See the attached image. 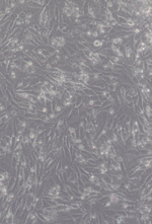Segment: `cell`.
I'll use <instances>...</instances> for the list:
<instances>
[{
    "label": "cell",
    "instance_id": "obj_1",
    "mask_svg": "<svg viewBox=\"0 0 152 224\" xmlns=\"http://www.w3.org/2000/svg\"><path fill=\"white\" fill-rule=\"evenodd\" d=\"M109 165L113 167V169L115 172H123V167H122V163H119L118 161L114 160V159H109Z\"/></svg>",
    "mask_w": 152,
    "mask_h": 224
},
{
    "label": "cell",
    "instance_id": "obj_2",
    "mask_svg": "<svg viewBox=\"0 0 152 224\" xmlns=\"http://www.w3.org/2000/svg\"><path fill=\"white\" fill-rule=\"evenodd\" d=\"M109 200L111 201L112 205H117V204L120 203V197H119V195H118L117 192H112V193H109Z\"/></svg>",
    "mask_w": 152,
    "mask_h": 224
},
{
    "label": "cell",
    "instance_id": "obj_3",
    "mask_svg": "<svg viewBox=\"0 0 152 224\" xmlns=\"http://www.w3.org/2000/svg\"><path fill=\"white\" fill-rule=\"evenodd\" d=\"M57 48H63L66 45V38L64 36H56Z\"/></svg>",
    "mask_w": 152,
    "mask_h": 224
},
{
    "label": "cell",
    "instance_id": "obj_4",
    "mask_svg": "<svg viewBox=\"0 0 152 224\" xmlns=\"http://www.w3.org/2000/svg\"><path fill=\"white\" fill-rule=\"evenodd\" d=\"M100 180H101L102 183L105 184V185H111L112 184V176L109 172L100 176Z\"/></svg>",
    "mask_w": 152,
    "mask_h": 224
},
{
    "label": "cell",
    "instance_id": "obj_5",
    "mask_svg": "<svg viewBox=\"0 0 152 224\" xmlns=\"http://www.w3.org/2000/svg\"><path fill=\"white\" fill-rule=\"evenodd\" d=\"M111 43H112L113 45H116V46L121 47L122 45L124 44V40L122 39V37H121V36H118V37L113 38V39L111 40Z\"/></svg>",
    "mask_w": 152,
    "mask_h": 224
},
{
    "label": "cell",
    "instance_id": "obj_6",
    "mask_svg": "<svg viewBox=\"0 0 152 224\" xmlns=\"http://www.w3.org/2000/svg\"><path fill=\"white\" fill-rule=\"evenodd\" d=\"M21 143H22V145H24V147H28V145H30V139H29L28 134H24L21 137Z\"/></svg>",
    "mask_w": 152,
    "mask_h": 224
},
{
    "label": "cell",
    "instance_id": "obj_7",
    "mask_svg": "<svg viewBox=\"0 0 152 224\" xmlns=\"http://www.w3.org/2000/svg\"><path fill=\"white\" fill-rule=\"evenodd\" d=\"M151 218V213H143L140 214V220H141V223H146L148 219Z\"/></svg>",
    "mask_w": 152,
    "mask_h": 224
},
{
    "label": "cell",
    "instance_id": "obj_8",
    "mask_svg": "<svg viewBox=\"0 0 152 224\" xmlns=\"http://www.w3.org/2000/svg\"><path fill=\"white\" fill-rule=\"evenodd\" d=\"M83 92H84V94H85V95H86V96H88V97H90V96H93V95H96V94L93 92V90L91 89L90 87H88V86H87L86 88H84V89H83Z\"/></svg>",
    "mask_w": 152,
    "mask_h": 224
},
{
    "label": "cell",
    "instance_id": "obj_9",
    "mask_svg": "<svg viewBox=\"0 0 152 224\" xmlns=\"http://www.w3.org/2000/svg\"><path fill=\"white\" fill-rule=\"evenodd\" d=\"M13 24H14V26L15 28H20V26L24 24V20H21L20 18H14V20H13Z\"/></svg>",
    "mask_w": 152,
    "mask_h": 224
},
{
    "label": "cell",
    "instance_id": "obj_10",
    "mask_svg": "<svg viewBox=\"0 0 152 224\" xmlns=\"http://www.w3.org/2000/svg\"><path fill=\"white\" fill-rule=\"evenodd\" d=\"M119 94L121 95V97H125L127 95V90L123 85H120V93Z\"/></svg>",
    "mask_w": 152,
    "mask_h": 224
},
{
    "label": "cell",
    "instance_id": "obj_11",
    "mask_svg": "<svg viewBox=\"0 0 152 224\" xmlns=\"http://www.w3.org/2000/svg\"><path fill=\"white\" fill-rule=\"evenodd\" d=\"M17 150H24V145H22L21 142H18L16 144H14L13 151H17Z\"/></svg>",
    "mask_w": 152,
    "mask_h": 224
},
{
    "label": "cell",
    "instance_id": "obj_12",
    "mask_svg": "<svg viewBox=\"0 0 152 224\" xmlns=\"http://www.w3.org/2000/svg\"><path fill=\"white\" fill-rule=\"evenodd\" d=\"M16 48L18 49V51L19 52H24L25 50V45L22 43V42H19V43L16 45Z\"/></svg>",
    "mask_w": 152,
    "mask_h": 224
},
{
    "label": "cell",
    "instance_id": "obj_13",
    "mask_svg": "<svg viewBox=\"0 0 152 224\" xmlns=\"http://www.w3.org/2000/svg\"><path fill=\"white\" fill-rule=\"evenodd\" d=\"M91 189H92L93 192L100 193V190H101V186H100V185H91Z\"/></svg>",
    "mask_w": 152,
    "mask_h": 224
},
{
    "label": "cell",
    "instance_id": "obj_14",
    "mask_svg": "<svg viewBox=\"0 0 152 224\" xmlns=\"http://www.w3.org/2000/svg\"><path fill=\"white\" fill-rule=\"evenodd\" d=\"M40 111H41L42 114H44V115H47L48 113H50V111H49V109H48L47 107H45V105H44V107H42V109L40 110Z\"/></svg>",
    "mask_w": 152,
    "mask_h": 224
},
{
    "label": "cell",
    "instance_id": "obj_15",
    "mask_svg": "<svg viewBox=\"0 0 152 224\" xmlns=\"http://www.w3.org/2000/svg\"><path fill=\"white\" fill-rule=\"evenodd\" d=\"M100 37V33H98V32L96 31H92V33H91V38H93V39H97V38Z\"/></svg>",
    "mask_w": 152,
    "mask_h": 224
},
{
    "label": "cell",
    "instance_id": "obj_16",
    "mask_svg": "<svg viewBox=\"0 0 152 224\" xmlns=\"http://www.w3.org/2000/svg\"><path fill=\"white\" fill-rule=\"evenodd\" d=\"M48 116H49V118H50L51 120H56V119H57V115H56L54 112H50Z\"/></svg>",
    "mask_w": 152,
    "mask_h": 224
},
{
    "label": "cell",
    "instance_id": "obj_17",
    "mask_svg": "<svg viewBox=\"0 0 152 224\" xmlns=\"http://www.w3.org/2000/svg\"><path fill=\"white\" fill-rule=\"evenodd\" d=\"M25 19H33V14L32 12H26V15H25Z\"/></svg>",
    "mask_w": 152,
    "mask_h": 224
},
{
    "label": "cell",
    "instance_id": "obj_18",
    "mask_svg": "<svg viewBox=\"0 0 152 224\" xmlns=\"http://www.w3.org/2000/svg\"><path fill=\"white\" fill-rule=\"evenodd\" d=\"M104 208H108V209H109L112 207V203H111V201H106V202H104Z\"/></svg>",
    "mask_w": 152,
    "mask_h": 224
},
{
    "label": "cell",
    "instance_id": "obj_19",
    "mask_svg": "<svg viewBox=\"0 0 152 224\" xmlns=\"http://www.w3.org/2000/svg\"><path fill=\"white\" fill-rule=\"evenodd\" d=\"M73 24H77L78 25L81 24V20L80 18H73Z\"/></svg>",
    "mask_w": 152,
    "mask_h": 224
},
{
    "label": "cell",
    "instance_id": "obj_20",
    "mask_svg": "<svg viewBox=\"0 0 152 224\" xmlns=\"http://www.w3.org/2000/svg\"><path fill=\"white\" fill-rule=\"evenodd\" d=\"M5 155H6V153L4 152V150H3L2 148L0 147V158H2L3 156H5Z\"/></svg>",
    "mask_w": 152,
    "mask_h": 224
},
{
    "label": "cell",
    "instance_id": "obj_21",
    "mask_svg": "<svg viewBox=\"0 0 152 224\" xmlns=\"http://www.w3.org/2000/svg\"><path fill=\"white\" fill-rule=\"evenodd\" d=\"M6 111V107L4 105H0V113H2V112H5Z\"/></svg>",
    "mask_w": 152,
    "mask_h": 224
},
{
    "label": "cell",
    "instance_id": "obj_22",
    "mask_svg": "<svg viewBox=\"0 0 152 224\" xmlns=\"http://www.w3.org/2000/svg\"><path fill=\"white\" fill-rule=\"evenodd\" d=\"M30 24H32V20H30V19H24V25H29Z\"/></svg>",
    "mask_w": 152,
    "mask_h": 224
},
{
    "label": "cell",
    "instance_id": "obj_23",
    "mask_svg": "<svg viewBox=\"0 0 152 224\" xmlns=\"http://www.w3.org/2000/svg\"><path fill=\"white\" fill-rule=\"evenodd\" d=\"M25 3H26V1H24V0L17 1V4H19V5H25Z\"/></svg>",
    "mask_w": 152,
    "mask_h": 224
},
{
    "label": "cell",
    "instance_id": "obj_24",
    "mask_svg": "<svg viewBox=\"0 0 152 224\" xmlns=\"http://www.w3.org/2000/svg\"><path fill=\"white\" fill-rule=\"evenodd\" d=\"M0 160H1V158H0Z\"/></svg>",
    "mask_w": 152,
    "mask_h": 224
}]
</instances>
